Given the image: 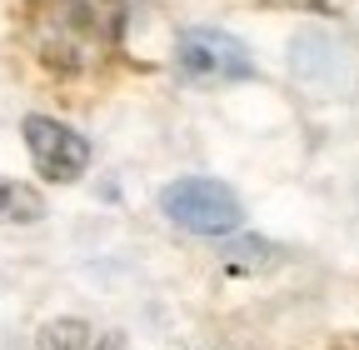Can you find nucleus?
I'll use <instances>...</instances> for the list:
<instances>
[{
    "label": "nucleus",
    "mask_w": 359,
    "mask_h": 350,
    "mask_svg": "<svg viewBox=\"0 0 359 350\" xmlns=\"http://www.w3.org/2000/svg\"><path fill=\"white\" fill-rule=\"evenodd\" d=\"M120 35V0H40L30 11V51L55 75L95 70Z\"/></svg>",
    "instance_id": "nucleus-1"
},
{
    "label": "nucleus",
    "mask_w": 359,
    "mask_h": 350,
    "mask_svg": "<svg viewBox=\"0 0 359 350\" xmlns=\"http://www.w3.org/2000/svg\"><path fill=\"white\" fill-rule=\"evenodd\" d=\"M165 215L175 226H185L195 235H230L240 226V200L230 186H219V181H200V175H190V181H175L165 186L160 195Z\"/></svg>",
    "instance_id": "nucleus-2"
},
{
    "label": "nucleus",
    "mask_w": 359,
    "mask_h": 350,
    "mask_svg": "<svg viewBox=\"0 0 359 350\" xmlns=\"http://www.w3.org/2000/svg\"><path fill=\"white\" fill-rule=\"evenodd\" d=\"M175 65L200 85H219V80H250L255 75V56L224 30H190L175 46Z\"/></svg>",
    "instance_id": "nucleus-3"
},
{
    "label": "nucleus",
    "mask_w": 359,
    "mask_h": 350,
    "mask_svg": "<svg viewBox=\"0 0 359 350\" xmlns=\"http://www.w3.org/2000/svg\"><path fill=\"white\" fill-rule=\"evenodd\" d=\"M25 145H30L35 170L50 175V181H80L85 165H90V141L80 130L50 120V115H30L25 120Z\"/></svg>",
    "instance_id": "nucleus-4"
},
{
    "label": "nucleus",
    "mask_w": 359,
    "mask_h": 350,
    "mask_svg": "<svg viewBox=\"0 0 359 350\" xmlns=\"http://www.w3.org/2000/svg\"><path fill=\"white\" fill-rule=\"evenodd\" d=\"M40 215H45V200H40L30 186L0 181V221H20V226H30V221H40Z\"/></svg>",
    "instance_id": "nucleus-5"
},
{
    "label": "nucleus",
    "mask_w": 359,
    "mask_h": 350,
    "mask_svg": "<svg viewBox=\"0 0 359 350\" xmlns=\"http://www.w3.org/2000/svg\"><path fill=\"white\" fill-rule=\"evenodd\" d=\"M35 350H95V330H90L85 320H50L40 330Z\"/></svg>",
    "instance_id": "nucleus-6"
}]
</instances>
